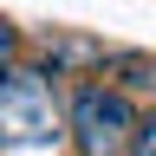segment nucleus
I'll list each match as a JSON object with an SVG mask.
<instances>
[{
  "instance_id": "obj_3",
  "label": "nucleus",
  "mask_w": 156,
  "mask_h": 156,
  "mask_svg": "<svg viewBox=\"0 0 156 156\" xmlns=\"http://www.w3.org/2000/svg\"><path fill=\"white\" fill-rule=\"evenodd\" d=\"M130 156H156V111L136 124V136H130Z\"/></svg>"
},
{
  "instance_id": "obj_1",
  "label": "nucleus",
  "mask_w": 156,
  "mask_h": 156,
  "mask_svg": "<svg viewBox=\"0 0 156 156\" xmlns=\"http://www.w3.org/2000/svg\"><path fill=\"white\" fill-rule=\"evenodd\" d=\"M136 124L143 117L130 111V98L117 85H85L72 98V143H78V156H124Z\"/></svg>"
},
{
  "instance_id": "obj_2",
  "label": "nucleus",
  "mask_w": 156,
  "mask_h": 156,
  "mask_svg": "<svg viewBox=\"0 0 156 156\" xmlns=\"http://www.w3.org/2000/svg\"><path fill=\"white\" fill-rule=\"evenodd\" d=\"M0 124L13 143H52L58 130H72V111H58L52 85L39 72H7L0 85Z\"/></svg>"
}]
</instances>
